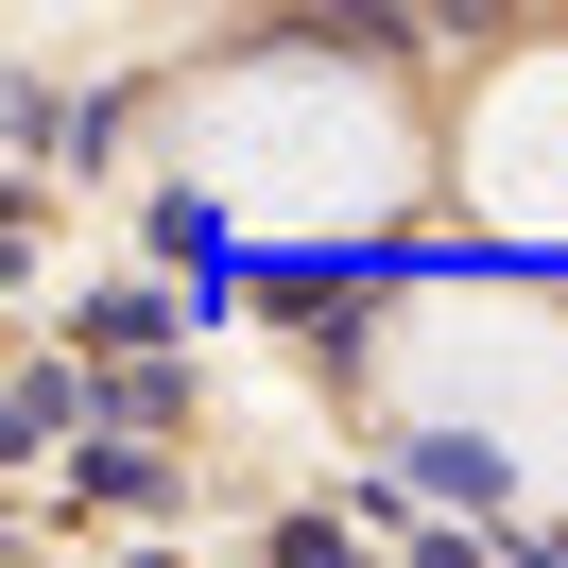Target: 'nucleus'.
Returning a JSON list of instances; mask_svg holds the SVG:
<instances>
[{"label":"nucleus","mask_w":568,"mask_h":568,"mask_svg":"<svg viewBox=\"0 0 568 568\" xmlns=\"http://www.w3.org/2000/svg\"><path fill=\"white\" fill-rule=\"evenodd\" d=\"M190 173L242 224H276V242H327V224H379L414 190V121L345 52H258V70H224L190 104Z\"/></svg>","instance_id":"nucleus-1"},{"label":"nucleus","mask_w":568,"mask_h":568,"mask_svg":"<svg viewBox=\"0 0 568 568\" xmlns=\"http://www.w3.org/2000/svg\"><path fill=\"white\" fill-rule=\"evenodd\" d=\"M379 379L448 448H499V483L568 499V311H534V293H414Z\"/></svg>","instance_id":"nucleus-2"},{"label":"nucleus","mask_w":568,"mask_h":568,"mask_svg":"<svg viewBox=\"0 0 568 568\" xmlns=\"http://www.w3.org/2000/svg\"><path fill=\"white\" fill-rule=\"evenodd\" d=\"M465 190L499 224H568V52H517L465 121Z\"/></svg>","instance_id":"nucleus-3"}]
</instances>
